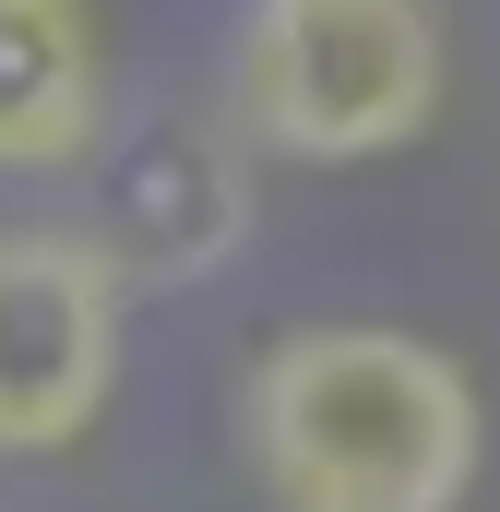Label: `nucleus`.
<instances>
[{
  "mask_svg": "<svg viewBox=\"0 0 500 512\" xmlns=\"http://www.w3.org/2000/svg\"><path fill=\"white\" fill-rule=\"evenodd\" d=\"M120 120L108 0H0V179H84Z\"/></svg>",
  "mask_w": 500,
  "mask_h": 512,
  "instance_id": "5",
  "label": "nucleus"
},
{
  "mask_svg": "<svg viewBox=\"0 0 500 512\" xmlns=\"http://www.w3.org/2000/svg\"><path fill=\"white\" fill-rule=\"evenodd\" d=\"M250 203H262V155L227 108H143L108 120L72 227L120 262L131 298H155V286H215L250 251Z\"/></svg>",
  "mask_w": 500,
  "mask_h": 512,
  "instance_id": "4",
  "label": "nucleus"
},
{
  "mask_svg": "<svg viewBox=\"0 0 500 512\" xmlns=\"http://www.w3.org/2000/svg\"><path fill=\"white\" fill-rule=\"evenodd\" d=\"M239 465L274 512H465L489 382L417 322H298L239 370Z\"/></svg>",
  "mask_w": 500,
  "mask_h": 512,
  "instance_id": "1",
  "label": "nucleus"
},
{
  "mask_svg": "<svg viewBox=\"0 0 500 512\" xmlns=\"http://www.w3.org/2000/svg\"><path fill=\"white\" fill-rule=\"evenodd\" d=\"M227 120L262 167H381L453 108V0H239Z\"/></svg>",
  "mask_w": 500,
  "mask_h": 512,
  "instance_id": "2",
  "label": "nucleus"
},
{
  "mask_svg": "<svg viewBox=\"0 0 500 512\" xmlns=\"http://www.w3.org/2000/svg\"><path fill=\"white\" fill-rule=\"evenodd\" d=\"M131 286L84 227H0V465H60L108 429Z\"/></svg>",
  "mask_w": 500,
  "mask_h": 512,
  "instance_id": "3",
  "label": "nucleus"
}]
</instances>
